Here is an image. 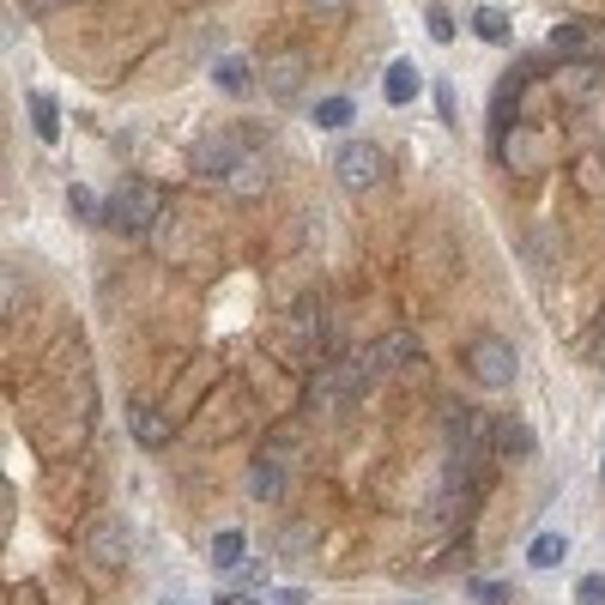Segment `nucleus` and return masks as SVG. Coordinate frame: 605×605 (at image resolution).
<instances>
[{
	"label": "nucleus",
	"mask_w": 605,
	"mask_h": 605,
	"mask_svg": "<svg viewBox=\"0 0 605 605\" xmlns=\"http://www.w3.org/2000/svg\"><path fill=\"white\" fill-rule=\"evenodd\" d=\"M188 164H195V176L200 182H237L242 170H249V146H237L230 134H206L195 152H188Z\"/></svg>",
	"instance_id": "obj_1"
},
{
	"label": "nucleus",
	"mask_w": 605,
	"mask_h": 605,
	"mask_svg": "<svg viewBox=\"0 0 605 605\" xmlns=\"http://www.w3.org/2000/svg\"><path fill=\"white\" fill-rule=\"evenodd\" d=\"M382 146H369V139H345L340 152H333V176H340L345 195H369V188L382 182Z\"/></svg>",
	"instance_id": "obj_2"
},
{
	"label": "nucleus",
	"mask_w": 605,
	"mask_h": 605,
	"mask_svg": "<svg viewBox=\"0 0 605 605\" xmlns=\"http://www.w3.org/2000/svg\"><path fill=\"white\" fill-rule=\"evenodd\" d=\"M152 212H158V188L152 182H122L103 206V225H115L122 237H139V230L152 225Z\"/></svg>",
	"instance_id": "obj_3"
},
{
	"label": "nucleus",
	"mask_w": 605,
	"mask_h": 605,
	"mask_svg": "<svg viewBox=\"0 0 605 605\" xmlns=\"http://www.w3.org/2000/svg\"><path fill=\"white\" fill-rule=\"evenodd\" d=\"M369 382V357H345V364H327L315 376V406L333 411V406H352Z\"/></svg>",
	"instance_id": "obj_4"
},
{
	"label": "nucleus",
	"mask_w": 605,
	"mask_h": 605,
	"mask_svg": "<svg viewBox=\"0 0 605 605\" xmlns=\"http://www.w3.org/2000/svg\"><path fill=\"white\" fill-rule=\"evenodd\" d=\"M467 369L479 388H509L514 382V345L509 340H472L467 345Z\"/></svg>",
	"instance_id": "obj_5"
},
{
	"label": "nucleus",
	"mask_w": 605,
	"mask_h": 605,
	"mask_svg": "<svg viewBox=\"0 0 605 605\" xmlns=\"http://www.w3.org/2000/svg\"><path fill=\"white\" fill-rule=\"evenodd\" d=\"M85 557H92L97 570H122V563L134 557V545H127V526H122V521H97L92 539H85Z\"/></svg>",
	"instance_id": "obj_6"
},
{
	"label": "nucleus",
	"mask_w": 605,
	"mask_h": 605,
	"mask_svg": "<svg viewBox=\"0 0 605 605\" xmlns=\"http://www.w3.org/2000/svg\"><path fill=\"white\" fill-rule=\"evenodd\" d=\"M285 479H291V467H285V455L273 448V455H261V460L249 467V497H254V503H279Z\"/></svg>",
	"instance_id": "obj_7"
},
{
	"label": "nucleus",
	"mask_w": 605,
	"mask_h": 605,
	"mask_svg": "<svg viewBox=\"0 0 605 605\" xmlns=\"http://www.w3.org/2000/svg\"><path fill=\"white\" fill-rule=\"evenodd\" d=\"M267 92H273V97H298L303 92V61L291 55V49L267 61Z\"/></svg>",
	"instance_id": "obj_8"
},
{
	"label": "nucleus",
	"mask_w": 605,
	"mask_h": 605,
	"mask_svg": "<svg viewBox=\"0 0 605 605\" xmlns=\"http://www.w3.org/2000/svg\"><path fill=\"white\" fill-rule=\"evenodd\" d=\"M24 109H31L36 139H43V146H55V139H61V103L49 97V92H31V97H24Z\"/></svg>",
	"instance_id": "obj_9"
},
{
	"label": "nucleus",
	"mask_w": 605,
	"mask_h": 605,
	"mask_svg": "<svg viewBox=\"0 0 605 605\" xmlns=\"http://www.w3.org/2000/svg\"><path fill=\"white\" fill-rule=\"evenodd\" d=\"M411 357H418V345L406 333H388V340L369 345V369H394V364H411Z\"/></svg>",
	"instance_id": "obj_10"
},
{
	"label": "nucleus",
	"mask_w": 605,
	"mask_h": 605,
	"mask_svg": "<svg viewBox=\"0 0 605 605\" xmlns=\"http://www.w3.org/2000/svg\"><path fill=\"white\" fill-rule=\"evenodd\" d=\"M497 455H503V460H526V455H533V430H526L521 418H503V424H497Z\"/></svg>",
	"instance_id": "obj_11"
},
{
	"label": "nucleus",
	"mask_w": 605,
	"mask_h": 605,
	"mask_svg": "<svg viewBox=\"0 0 605 605\" xmlns=\"http://www.w3.org/2000/svg\"><path fill=\"white\" fill-rule=\"evenodd\" d=\"M382 92H388V103H411V97H418V67H411V61H388Z\"/></svg>",
	"instance_id": "obj_12"
},
{
	"label": "nucleus",
	"mask_w": 605,
	"mask_h": 605,
	"mask_svg": "<svg viewBox=\"0 0 605 605\" xmlns=\"http://www.w3.org/2000/svg\"><path fill=\"white\" fill-rule=\"evenodd\" d=\"M134 442L139 448H164V442H170V424H164L152 406H134Z\"/></svg>",
	"instance_id": "obj_13"
},
{
	"label": "nucleus",
	"mask_w": 605,
	"mask_h": 605,
	"mask_svg": "<svg viewBox=\"0 0 605 605\" xmlns=\"http://www.w3.org/2000/svg\"><path fill=\"white\" fill-rule=\"evenodd\" d=\"M242 551H249V539H242L237 526H225V533L212 539V563H218V570H237V563H242Z\"/></svg>",
	"instance_id": "obj_14"
},
{
	"label": "nucleus",
	"mask_w": 605,
	"mask_h": 605,
	"mask_svg": "<svg viewBox=\"0 0 605 605\" xmlns=\"http://www.w3.org/2000/svg\"><path fill=\"white\" fill-rule=\"evenodd\" d=\"M563 551H570V539L545 533V539H533V545H526V563H533V570H551V563H563Z\"/></svg>",
	"instance_id": "obj_15"
},
{
	"label": "nucleus",
	"mask_w": 605,
	"mask_h": 605,
	"mask_svg": "<svg viewBox=\"0 0 605 605\" xmlns=\"http://www.w3.org/2000/svg\"><path fill=\"white\" fill-rule=\"evenodd\" d=\"M357 115V103L352 97H327V103H315V127H345Z\"/></svg>",
	"instance_id": "obj_16"
},
{
	"label": "nucleus",
	"mask_w": 605,
	"mask_h": 605,
	"mask_svg": "<svg viewBox=\"0 0 605 605\" xmlns=\"http://www.w3.org/2000/svg\"><path fill=\"white\" fill-rule=\"evenodd\" d=\"M218 85H225V92H249L254 67H249V61H218Z\"/></svg>",
	"instance_id": "obj_17"
},
{
	"label": "nucleus",
	"mask_w": 605,
	"mask_h": 605,
	"mask_svg": "<svg viewBox=\"0 0 605 605\" xmlns=\"http://www.w3.org/2000/svg\"><path fill=\"white\" fill-rule=\"evenodd\" d=\"M472 31L491 36V43H503V36H509V19H503V12H479V19H472Z\"/></svg>",
	"instance_id": "obj_18"
},
{
	"label": "nucleus",
	"mask_w": 605,
	"mask_h": 605,
	"mask_svg": "<svg viewBox=\"0 0 605 605\" xmlns=\"http://www.w3.org/2000/svg\"><path fill=\"white\" fill-rule=\"evenodd\" d=\"M467 594L479 599V605H503V599H509V582H472Z\"/></svg>",
	"instance_id": "obj_19"
},
{
	"label": "nucleus",
	"mask_w": 605,
	"mask_h": 605,
	"mask_svg": "<svg viewBox=\"0 0 605 605\" xmlns=\"http://www.w3.org/2000/svg\"><path fill=\"white\" fill-rule=\"evenodd\" d=\"M424 24H430V36H436V43H448V36H455V19H448L442 7H430V12H424Z\"/></svg>",
	"instance_id": "obj_20"
},
{
	"label": "nucleus",
	"mask_w": 605,
	"mask_h": 605,
	"mask_svg": "<svg viewBox=\"0 0 605 605\" xmlns=\"http://www.w3.org/2000/svg\"><path fill=\"white\" fill-rule=\"evenodd\" d=\"M575 599H582V605H605V575H582V587H575Z\"/></svg>",
	"instance_id": "obj_21"
},
{
	"label": "nucleus",
	"mask_w": 605,
	"mask_h": 605,
	"mask_svg": "<svg viewBox=\"0 0 605 605\" xmlns=\"http://www.w3.org/2000/svg\"><path fill=\"white\" fill-rule=\"evenodd\" d=\"M67 195H73V212H80L85 225H92V218H103V212H97V200H92V188H67Z\"/></svg>",
	"instance_id": "obj_22"
},
{
	"label": "nucleus",
	"mask_w": 605,
	"mask_h": 605,
	"mask_svg": "<svg viewBox=\"0 0 605 605\" xmlns=\"http://www.w3.org/2000/svg\"><path fill=\"white\" fill-rule=\"evenodd\" d=\"M436 103H442V115L455 122V85H448V80H436Z\"/></svg>",
	"instance_id": "obj_23"
},
{
	"label": "nucleus",
	"mask_w": 605,
	"mask_h": 605,
	"mask_svg": "<svg viewBox=\"0 0 605 605\" xmlns=\"http://www.w3.org/2000/svg\"><path fill=\"white\" fill-rule=\"evenodd\" d=\"M273 605H303V587H279Z\"/></svg>",
	"instance_id": "obj_24"
},
{
	"label": "nucleus",
	"mask_w": 605,
	"mask_h": 605,
	"mask_svg": "<svg viewBox=\"0 0 605 605\" xmlns=\"http://www.w3.org/2000/svg\"><path fill=\"white\" fill-rule=\"evenodd\" d=\"M587 357H594V364H605V327L594 333V340H587Z\"/></svg>",
	"instance_id": "obj_25"
},
{
	"label": "nucleus",
	"mask_w": 605,
	"mask_h": 605,
	"mask_svg": "<svg viewBox=\"0 0 605 605\" xmlns=\"http://www.w3.org/2000/svg\"><path fill=\"white\" fill-rule=\"evenodd\" d=\"M309 7H315V12H345L352 0H309Z\"/></svg>",
	"instance_id": "obj_26"
},
{
	"label": "nucleus",
	"mask_w": 605,
	"mask_h": 605,
	"mask_svg": "<svg viewBox=\"0 0 605 605\" xmlns=\"http://www.w3.org/2000/svg\"><path fill=\"white\" fill-rule=\"evenodd\" d=\"M31 12H49V7H67V0H24Z\"/></svg>",
	"instance_id": "obj_27"
},
{
	"label": "nucleus",
	"mask_w": 605,
	"mask_h": 605,
	"mask_svg": "<svg viewBox=\"0 0 605 605\" xmlns=\"http://www.w3.org/2000/svg\"><path fill=\"white\" fill-rule=\"evenodd\" d=\"M225 605H254V599H225Z\"/></svg>",
	"instance_id": "obj_28"
},
{
	"label": "nucleus",
	"mask_w": 605,
	"mask_h": 605,
	"mask_svg": "<svg viewBox=\"0 0 605 605\" xmlns=\"http://www.w3.org/2000/svg\"><path fill=\"white\" fill-rule=\"evenodd\" d=\"M599 479H605V467H599Z\"/></svg>",
	"instance_id": "obj_29"
}]
</instances>
